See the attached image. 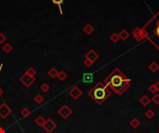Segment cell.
<instances>
[{
	"instance_id": "9a60e30c",
	"label": "cell",
	"mask_w": 159,
	"mask_h": 133,
	"mask_svg": "<svg viewBox=\"0 0 159 133\" xmlns=\"http://www.w3.org/2000/svg\"><path fill=\"white\" fill-rule=\"evenodd\" d=\"M148 69H150V71H152L153 73H156L159 70V65L156 62H152V63L148 66Z\"/></svg>"
},
{
	"instance_id": "277c9868",
	"label": "cell",
	"mask_w": 159,
	"mask_h": 133,
	"mask_svg": "<svg viewBox=\"0 0 159 133\" xmlns=\"http://www.w3.org/2000/svg\"><path fill=\"white\" fill-rule=\"evenodd\" d=\"M57 113H58V115L60 116L62 119H67L71 115L73 114V110L71 109V108L68 105H62L60 108V109L58 110Z\"/></svg>"
},
{
	"instance_id": "9c48e42d",
	"label": "cell",
	"mask_w": 159,
	"mask_h": 133,
	"mask_svg": "<svg viewBox=\"0 0 159 133\" xmlns=\"http://www.w3.org/2000/svg\"><path fill=\"white\" fill-rule=\"evenodd\" d=\"M85 58H87V59H89L91 62L95 63V62L99 59V55L94 49H89V51H87V53L85 55Z\"/></svg>"
},
{
	"instance_id": "836d02e7",
	"label": "cell",
	"mask_w": 159,
	"mask_h": 133,
	"mask_svg": "<svg viewBox=\"0 0 159 133\" xmlns=\"http://www.w3.org/2000/svg\"><path fill=\"white\" fill-rule=\"evenodd\" d=\"M0 133H6V130H5V128L0 127Z\"/></svg>"
},
{
	"instance_id": "d4e9b609",
	"label": "cell",
	"mask_w": 159,
	"mask_h": 133,
	"mask_svg": "<svg viewBox=\"0 0 159 133\" xmlns=\"http://www.w3.org/2000/svg\"><path fill=\"white\" fill-rule=\"evenodd\" d=\"M49 89H50V87L47 82H44L43 84L40 86V90H41V91H43V93H48Z\"/></svg>"
},
{
	"instance_id": "2e32d148",
	"label": "cell",
	"mask_w": 159,
	"mask_h": 133,
	"mask_svg": "<svg viewBox=\"0 0 159 133\" xmlns=\"http://www.w3.org/2000/svg\"><path fill=\"white\" fill-rule=\"evenodd\" d=\"M67 77H68V75H67V73L64 71V70H60L58 73V76H57V78L59 79V81H64L67 79Z\"/></svg>"
},
{
	"instance_id": "30bf717a",
	"label": "cell",
	"mask_w": 159,
	"mask_h": 133,
	"mask_svg": "<svg viewBox=\"0 0 159 133\" xmlns=\"http://www.w3.org/2000/svg\"><path fill=\"white\" fill-rule=\"evenodd\" d=\"M83 31H84V32H85L87 35H90L94 32V27L92 26L90 23H87V24L85 25V26H84Z\"/></svg>"
},
{
	"instance_id": "7402d4cb",
	"label": "cell",
	"mask_w": 159,
	"mask_h": 133,
	"mask_svg": "<svg viewBox=\"0 0 159 133\" xmlns=\"http://www.w3.org/2000/svg\"><path fill=\"white\" fill-rule=\"evenodd\" d=\"M52 3L54 4V5H56L59 7V8H60V11H61V14L62 15L63 14V11H62V8H61V6L62 4H63V1L64 0H51Z\"/></svg>"
},
{
	"instance_id": "603a6c76",
	"label": "cell",
	"mask_w": 159,
	"mask_h": 133,
	"mask_svg": "<svg viewBox=\"0 0 159 133\" xmlns=\"http://www.w3.org/2000/svg\"><path fill=\"white\" fill-rule=\"evenodd\" d=\"M24 73H26L27 75H29V76H32V77H35V74H36V70L32 68V66H30V68H28L26 70H25V72Z\"/></svg>"
},
{
	"instance_id": "7c38bea8",
	"label": "cell",
	"mask_w": 159,
	"mask_h": 133,
	"mask_svg": "<svg viewBox=\"0 0 159 133\" xmlns=\"http://www.w3.org/2000/svg\"><path fill=\"white\" fill-rule=\"evenodd\" d=\"M93 81V75L92 73H84L83 74V82L84 83H91Z\"/></svg>"
},
{
	"instance_id": "6da1fadb",
	"label": "cell",
	"mask_w": 159,
	"mask_h": 133,
	"mask_svg": "<svg viewBox=\"0 0 159 133\" xmlns=\"http://www.w3.org/2000/svg\"><path fill=\"white\" fill-rule=\"evenodd\" d=\"M103 82L108 88L118 95H123L131 85V80L126 77V75L119 69H115L103 80Z\"/></svg>"
},
{
	"instance_id": "484cf974",
	"label": "cell",
	"mask_w": 159,
	"mask_h": 133,
	"mask_svg": "<svg viewBox=\"0 0 159 133\" xmlns=\"http://www.w3.org/2000/svg\"><path fill=\"white\" fill-rule=\"evenodd\" d=\"M110 40L113 42V43H117L119 40H120V38H119V35H118V33H113V34L110 36Z\"/></svg>"
},
{
	"instance_id": "52a82bcc",
	"label": "cell",
	"mask_w": 159,
	"mask_h": 133,
	"mask_svg": "<svg viewBox=\"0 0 159 133\" xmlns=\"http://www.w3.org/2000/svg\"><path fill=\"white\" fill-rule=\"evenodd\" d=\"M43 128H44V130L46 132L52 133L57 128V124L54 122L51 118H48L47 121H46V123H45V125L43 126Z\"/></svg>"
},
{
	"instance_id": "5b68a950",
	"label": "cell",
	"mask_w": 159,
	"mask_h": 133,
	"mask_svg": "<svg viewBox=\"0 0 159 133\" xmlns=\"http://www.w3.org/2000/svg\"><path fill=\"white\" fill-rule=\"evenodd\" d=\"M20 81L25 87H30L33 83L35 81V78L29 76V75H27L26 73H23L22 76L20 77Z\"/></svg>"
},
{
	"instance_id": "83f0119b",
	"label": "cell",
	"mask_w": 159,
	"mask_h": 133,
	"mask_svg": "<svg viewBox=\"0 0 159 133\" xmlns=\"http://www.w3.org/2000/svg\"><path fill=\"white\" fill-rule=\"evenodd\" d=\"M6 40H7V37H6V35L4 34V33L0 32V44H2L5 43Z\"/></svg>"
},
{
	"instance_id": "e0dca14e",
	"label": "cell",
	"mask_w": 159,
	"mask_h": 133,
	"mask_svg": "<svg viewBox=\"0 0 159 133\" xmlns=\"http://www.w3.org/2000/svg\"><path fill=\"white\" fill-rule=\"evenodd\" d=\"M58 73H59V71L57 70V69L52 68V69H50L48 70V75L49 76V78H51V79H56L57 76H58Z\"/></svg>"
},
{
	"instance_id": "d6a6232c",
	"label": "cell",
	"mask_w": 159,
	"mask_h": 133,
	"mask_svg": "<svg viewBox=\"0 0 159 133\" xmlns=\"http://www.w3.org/2000/svg\"><path fill=\"white\" fill-rule=\"evenodd\" d=\"M154 87H156V91H159V81H157V82H156L154 83Z\"/></svg>"
},
{
	"instance_id": "4fadbf2b",
	"label": "cell",
	"mask_w": 159,
	"mask_h": 133,
	"mask_svg": "<svg viewBox=\"0 0 159 133\" xmlns=\"http://www.w3.org/2000/svg\"><path fill=\"white\" fill-rule=\"evenodd\" d=\"M150 102H151V99L146 94L142 95V96L141 97V99H140V103H141V105L142 106H147L150 103Z\"/></svg>"
},
{
	"instance_id": "8992f818",
	"label": "cell",
	"mask_w": 159,
	"mask_h": 133,
	"mask_svg": "<svg viewBox=\"0 0 159 133\" xmlns=\"http://www.w3.org/2000/svg\"><path fill=\"white\" fill-rule=\"evenodd\" d=\"M11 114V109L6 103H2L0 105V118L2 119H7Z\"/></svg>"
},
{
	"instance_id": "3957f363",
	"label": "cell",
	"mask_w": 159,
	"mask_h": 133,
	"mask_svg": "<svg viewBox=\"0 0 159 133\" xmlns=\"http://www.w3.org/2000/svg\"><path fill=\"white\" fill-rule=\"evenodd\" d=\"M68 94H69V96H71V98L74 100V101H77V100L82 96L83 91L78 86L75 85V86H73L72 88L69 90Z\"/></svg>"
},
{
	"instance_id": "8fae6325",
	"label": "cell",
	"mask_w": 159,
	"mask_h": 133,
	"mask_svg": "<svg viewBox=\"0 0 159 133\" xmlns=\"http://www.w3.org/2000/svg\"><path fill=\"white\" fill-rule=\"evenodd\" d=\"M46 121H47V119H46L44 116H37V118H35V123L38 127H41V128H43Z\"/></svg>"
},
{
	"instance_id": "44dd1931",
	"label": "cell",
	"mask_w": 159,
	"mask_h": 133,
	"mask_svg": "<svg viewBox=\"0 0 159 133\" xmlns=\"http://www.w3.org/2000/svg\"><path fill=\"white\" fill-rule=\"evenodd\" d=\"M144 116L147 119H152L154 116V111L153 109H147L144 113Z\"/></svg>"
},
{
	"instance_id": "ba28073f",
	"label": "cell",
	"mask_w": 159,
	"mask_h": 133,
	"mask_svg": "<svg viewBox=\"0 0 159 133\" xmlns=\"http://www.w3.org/2000/svg\"><path fill=\"white\" fill-rule=\"evenodd\" d=\"M132 34L134 36V38L137 41H141L142 39H145L146 38V32L143 29H141V28H136L135 30L133 31Z\"/></svg>"
},
{
	"instance_id": "4dcf8cb0",
	"label": "cell",
	"mask_w": 159,
	"mask_h": 133,
	"mask_svg": "<svg viewBox=\"0 0 159 133\" xmlns=\"http://www.w3.org/2000/svg\"><path fill=\"white\" fill-rule=\"evenodd\" d=\"M153 20L154 22H156V24H159V11L157 12V13L154 15V17H153Z\"/></svg>"
},
{
	"instance_id": "ac0fdd59",
	"label": "cell",
	"mask_w": 159,
	"mask_h": 133,
	"mask_svg": "<svg viewBox=\"0 0 159 133\" xmlns=\"http://www.w3.org/2000/svg\"><path fill=\"white\" fill-rule=\"evenodd\" d=\"M129 124H130V126L133 128H138L141 126V121L137 118H134L131 119V121H130V123H129Z\"/></svg>"
},
{
	"instance_id": "f1b7e54d",
	"label": "cell",
	"mask_w": 159,
	"mask_h": 133,
	"mask_svg": "<svg viewBox=\"0 0 159 133\" xmlns=\"http://www.w3.org/2000/svg\"><path fill=\"white\" fill-rule=\"evenodd\" d=\"M152 101L156 103V105H159V94H154L153 96Z\"/></svg>"
},
{
	"instance_id": "ffe728a7",
	"label": "cell",
	"mask_w": 159,
	"mask_h": 133,
	"mask_svg": "<svg viewBox=\"0 0 159 133\" xmlns=\"http://www.w3.org/2000/svg\"><path fill=\"white\" fill-rule=\"evenodd\" d=\"M31 114H32V112L28 107H24L20 110V115H22V116H23V118H28Z\"/></svg>"
},
{
	"instance_id": "1f68e13d",
	"label": "cell",
	"mask_w": 159,
	"mask_h": 133,
	"mask_svg": "<svg viewBox=\"0 0 159 133\" xmlns=\"http://www.w3.org/2000/svg\"><path fill=\"white\" fill-rule=\"evenodd\" d=\"M2 69H3V64H0V74H1ZM3 93H4V91H3V89L0 88V96H2Z\"/></svg>"
},
{
	"instance_id": "7a4b0ae2",
	"label": "cell",
	"mask_w": 159,
	"mask_h": 133,
	"mask_svg": "<svg viewBox=\"0 0 159 133\" xmlns=\"http://www.w3.org/2000/svg\"><path fill=\"white\" fill-rule=\"evenodd\" d=\"M87 93H89L90 98L93 100L96 103L100 105L111 96V90L109 89L108 86L102 81V82H98L97 84L94 85L93 88H91Z\"/></svg>"
},
{
	"instance_id": "4316f807",
	"label": "cell",
	"mask_w": 159,
	"mask_h": 133,
	"mask_svg": "<svg viewBox=\"0 0 159 133\" xmlns=\"http://www.w3.org/2000/svg\"><path fill=\"white\" fill-rule=\"evenodd\" d=\"M83 63H84V65L86 66V68H90V66H92V65L94 64L93 62H91L90 60L87 59V58H85V59H84Z\"/></svg>"
},
{
	"instance_id": "cb8c5ba5",
	"label": "cell",
	"mask_w": 159,
	"mask_h": 133,
	"mask_svg": "<svg viewBox=\"0 0 159 133\" xmlns=\"http://www.w3.org/2000/svg\"><path fill=\"white\" fill-rule=\"evenodd\" d=\"M44 101V96L42 94H36L35 97H33V102L36 103H41Z\"/></svg>"
},
{
	"instance_id": "5bb4252c",
	"label": "cell",
	"mask_w": 159,
	"mask_h": 133,
	"mask_svg": "<svg viewBox=\"0 0 159 133\" xmlns=\"http://www.w3.org/2000/svg\"><path fill=\"white\" fill-rule=\"evenodd\" d=\"M118 35H119V38L121 40L126 41L129 37V33L127 30H126V29H123V30H121V32L118 33Z\"/></svg>"
},
{
	"instance_id": "d6986e66",
	"label": "cell",
	"mask_w": 159,
	"mask_h": 133,
	"mask_svg": "<svg viewBox=\"0 0 159 133\" xmlns=\"http://www.w3.org/2000/svg\"><path fill=\"white\" fill-rule=\"evenodd\" d=\"M12 49H13V46H12V44H5L2 46V50L4 52H5L6 54H10L11 51H12Z\"/></svg>"
},
{
	"instance_id": "f546056e",
	"label": "cell",
	"mask_w": 159,
	"mask_h": 133,
	"mask_svg": "<svg viewBox=\"0 0 159 133\" xmlns=\"http://www.w3.org/2000/svg\"><path fill=\"white\" fill-rule=\"evenodd\" d=\"M148 91H150L151 93H156V87H154V85L153 84V85H150L149 87H148Z\"/></svg>"
}]
</instances>
